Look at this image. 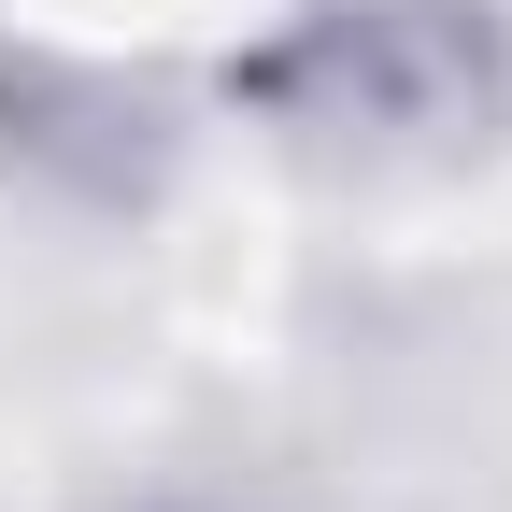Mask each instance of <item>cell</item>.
<instances>
[{
	"instance_id": "1",
	"label": "cell",
	"mask_w": 512,
	"mask_h": 512,
	"mask_svg": "<svg viewBox=\"0 0 512 512\" xmlns=\"http://www.w3.org/2000/svg\"><path fill=\"white\" fill-rule=\"evenodd\" d=\"M256 100L328 157L456 171L512 128V43L484 0H342V15H313L299 43L256 57Z\"/></svg>"
}]
</instances>
